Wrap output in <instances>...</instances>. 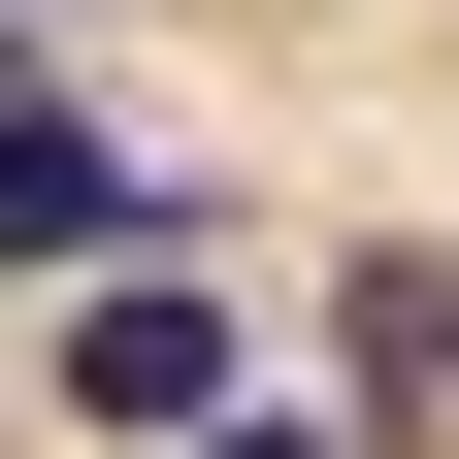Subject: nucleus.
Wrapping results in <instances>:
<instances>
[{
    "label": "nucleus",
    "mask_w": 459,
    "mask_h": 459,
    "mask_svg": "<svg viewBox=\"0 0 459 459\" xmlns=\"http://www.w3.org/2000/svg\"><path fill=\"white\" fill-rule=\"evenodd\" d=\"M164 230H197V197H164L132 132H66V99L0 66V296H99V263H164Z\"/></svg>",
    "instance_id": "nucleus-1"
},
{
    "label": "nucleus",
    "mask_w": 459,
    "mask_h": 459,
    "mask_svg": "<svg viewBox=\"0 0 459 459\" xmlns=\"http://www.w3.org/2000/svg\"><path fill=\"white\" fill-rule=\"evenodd\" d=\"M230 394H263V361H230V296H197V263H99V296H66V427H230Z\"/></svg>",
    "instance_id": "nucleus-2"
},
{
    "label": "nucleus",
    "mask_w": 459,
    "mask_h": 459,
    "mask_svg": "<svg viewBox=\"0 0 459 459\" xmlns=\"http://www.w3.org/2000/svg\"><path fill=\"white\" fill-rule=\"evenodd\" d=\"M164 459H328V427H263V394H230V427H164Z\"/></svg>",
    "instance_id": "nucleus-3"
},
{
    "label": "nucleus",
    "mask_w": 459,
    "mask_h": 459,
    "mask_svg": "<svg viewBox=\"0 0 459 459\" xmlns=\"http://www.w3.org/2000/svg\"><path fill=\"white\" fill-rule=\"evenodd\" d=\"M0 33H66V0H0Z\"/></svg>",
    "instance_id": "nucleus-4"
}]
</instances>
